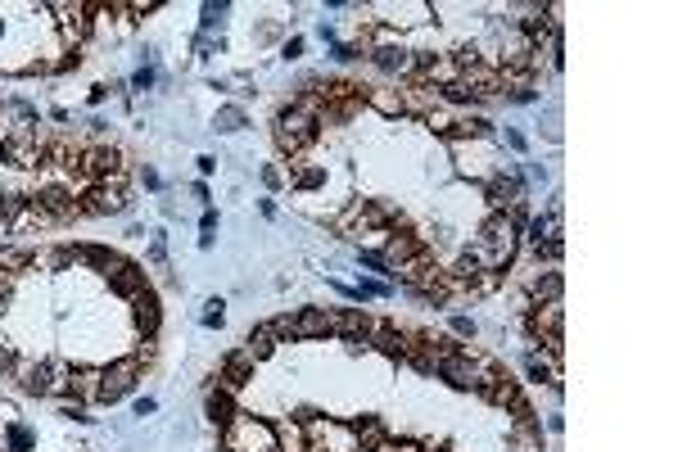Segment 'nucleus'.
Instances as JSON below:
<instances>
[{
  "mask_svg": "<svg viewBox=\"0 0 678 452\" xmlns=\"http://www.w3.org/2000/svg\"><path fill=\"white\" fill-rule=\"evenodd\" d=\"M313 452H317V448H313Z\"/></svg>",
  "mask_w": 678,
  "mask_h": 452,
  "instance_id": "obj_32",
  "label": "nucleus"
},
{
  "mask_svg": "<svg viewBox=\"0 0 678 452\" xmlns=\"http://www.w3.org/2000/svg\"><path fill=\"white\" fill-rule=\"evenodd\" d=\"M136 326H140L145 335H154V330H159V299H154L150 290H145V294H136Z\"/></svg>",
  "mask_w": 678,
  "mask_h": 452,
  "instance_id": "obj_9",
  "label": "nucleus"
},
{
  "mask_svg": "<svg viewBox=\"0 0 678 452\" xmlns=\"http://www.w3.org/2000/svg\"><path fill=\"white\" fill-rule=\"evenodd\" d=\"M41 208L45 213H54V217H64V213H73V204H68V194L59 190V185H54V190H45L41 194Z\"/></svg>",
  "mask_w": 678,
  "mask_h": 452,
  "instance_id": "obj_17",
  "label": "nucleus"
},
{
  "mask_svg": "<svg viewBox=\"0 0 678 452\" xmlns=\"http://www.w3.org/2000/svg\"><path fill=\"white\" fill-rule=\"evenodd\" d=\"M534 294H539V299H547V303H556V299H561V276H556V271H547V276L534 285Z\"/></svg>",
  "mask_w": 678,
  "mask_h": 452,
  "instance_id": "obj_19",
  "label": "nucleus"
},
{
  "mask_svg": "<svg viewBox=\"0 0 678 452\" xmlns=\"http://www.w3.org/2000/svg\"><path fill=\"white\" fill-rule=\"evenodd\" d=\"M529 236H534V245H556L561 240V208L552 204L547 217H534V222H529Z\"/></svg>",
  "mask_w": 678,
  "mask_h": 452,
  "instance_id": "obj_7",
  "label": "nucleus"
},
{
  "mask_svg": "<svg viewBox=\"0 0 678 452\" xmlns=\"http://www.w3.org/2000/svg\"><path fill=\"white\" fill-rule=\"evenodd\" d=\"M204 308H208V313H204V326H222V299H208Z\"/></svg>",
  "mask_w": 678,
  "mask_h": 452,
  "instance_id": "obj_25",
  "label": "nucleus"
},
{
  "mask_svg": "<svg viewBox=\"0 0 678 452\" xmlns=\"http://www.w3.org/2000/svg\"><path fill=\"white\" fill-rule=\"evenodd\" d=\"M488 199H493V204H516V199H520V181H516V177H511V181L497 177V181L488 185Z\"/></svg>",
  "mask_w": 678,
  "mask_h": 452,
  "instance_id": "obj_13",
  "label": "nucleus"
},
{
  "mask_svg": "<svg viewBox=\"0 0 678 452\" xmlns=\"http://www.w3.org/2000/svg\"><path fill=\"white\" fill-rule=\"evenodd\" d=\"M222 14H226V5H204V27H217Z\"/></svg>",
  "mask_w": 678,
  "mask_h": 452,
  "instance_id": "obj_26",
  "label": "nucleus"
},
{
  "mask_svg": "<svg viewBox=\"0 0 678 452\" xmlns=\"http://www.w3.org/2000/svg\"><path fill=\"white\" fill-rule=\"evenodd\" d=\"M299 54H303V41H299V36H294V41H285V59H299Z\"/></svg>",
  "mask_w": 678,
  "mask_h": 452,
  "instance_id": "obj_30",
  "label": "nucleus"
},
{
  "mask_svg": "<svg viewBox=\"0 0 678 452\" xmlns=\"http://www.w3.org/2000/svg\"><path fill=\"white\" fill-rule=\"evenodd\" d=\"M136 376H140V362H136V357H122V362H113L109 371H100L95 398H100V403H118L122 394L136 385Z\"/></svg>",
  "mask_w": 678,
  "mask_h": 452,
  "instance_id": "obj_2",
  "label": "nucleus"
},
{
  "mask_svg": "<svg viewBox=\"0 0 678 452\" xmlns=\"http://www.w3.org/2000/svg\"><path fill=\"white\" fill-rule=\"evenodd\" d=\"M19 208H23V199H19V194H5V199H0V217H14Z\"/></svg>",
  "mask_w": 678,
  "mask_h": 452,
  "instance_id": "obj_27",
  "label": "nucleus"
},
{
  "mask_svg": "<svg viewBox=\"0 0 678 452\" xmlns=\"http://www.w3.org/2000/svg\"><path fill=\"white\" fill-rule=\"evenodd\" d=\"M452 330H457V335H475V321H471V317H452Z\"/></svg>",
  "mask_w": 678,
  "mask_h": 452,
  "instance_id": "obj_29",
  "label": "nucleus"
},
{
  "mask_svg": "<svg viewBox=\"0 0 678 452\" xmlns=\"http://www.w3.org/2000/svg\"><path fill=\"white\" fill-rule=\"evenodd\" d=\"M104 276H109V290L127 294V299H136V294L145 290V271H140L136 262H122V258H113V262L104 267Z\"/></svg>",
  "mask_w": 678,
  "mask_h": 452,
  "instance_id": "obj_6",
  "label": "nucleus"
},
{
  "mask_svg": "<svg viewBox=\"0 0 678 452\" xmlns=\"http://www.w3.org/2000/svg\"><path fill=\"white\" fill-rule=\"evenodd\" d=\"M10 448L14 452H32V434L23 430V425H10Z\"/></svg>",
  "mask_w": 678,
  "mask_h": 452,
  "instance_id": "obj_21",
  "label": "nucleus"
},
{
  "mask_svg": "<svg viewBox=\"0 0 678 452\" xmlns=\"http://www.w3.org/2000/svg\"><path fill=\"white\" fill-rule=\"evenodd\" d=\"M131 87H136V91H150V87H154V73H150V68H140V73H136V82H131Z\"/></svg>",
  "mask_w": 678,
  "mask_h": 452,
  "instance_id": "obj_28",
  "label": "nucleus"
},
{
  "mask_svg": "<svg viewBox=\"0 0 678 452\" xmlns=\"http://www.w3.org/2000/svg\"><path fill=\"white\" fill-rule=\"evenodd\" d=\"M317 185H326V172L321 168H308V172L299 177V190H317Z\"/></svg>",
  "mask_w": 678,
  "mask_h": 452,
  "instance_id": "obj_24",
  "label": "nucleus"
},
{
  "mask_svg": "<svg viewBox=\"0 0 678 452\" xmlns=\"http://www.w3.org/2000/svg\"><path fill=\"white\" fill-rule=\"evenodd\" d=\"M484 249H488V262H493V267H502V262L511 258L516 240H511V222H506V217H488L484 222Z\"/></svg>",
  "mask_w": 678,
  "mask_h": 452,
  "instance_id": "obj_4",
  "label": "nucleus"
},
{
  "mask_svg": "<svg viewBox=\"0 0 678 452\" xmlns=\"http://www.w3.org/2000/svg\"><path fill=\"white\" fill-rule=\"evenodd\" d=\"M525 371H529V376H534V380H552V371H547V362H543V357H539V353H529V357H525Z\"/></svg>",
  "mask_w": 678,
  "mask_h": 452,
  "instance_id": "obj_22",
  "label": "nucleus"
},
{
  "mask_svg": "<svg viewBox=\"0 0 678 452\" xmlns=\"http://www.w3.org/2000/svg\"><path fill=\"white\" fill-rule=\"evenodd\" d=\"M362 267H371V271H380V276H398V271L389 267L385 258H380V253H362Z\"/></svg>",
  "mask_w": 678,
  "mask_h": 452,
  "instance_id": "obj_23",
  "label": "nucleus"
},
{
  "mask_svg": "<svg viewBox=\"0 0 678 452\" xmlns=\"http://www.w3.org/2000/svg\"><path fill=\"white\" fill-rule=\"evenodd\" d=\"M10 366H14V353L10 348H0V371H10Z\"/></svg>",
  "mask_w": 678,
  "mask_h": 452,
  "instance_id": "obj_31",
  "label": "nucleus"
},
{
  "mask_svg": "<svg viewBox=\"0 0 678 452\" xmlns=\"http://www.w3.org/2000/svg\"><path fill=\"white\" fill-rule=\"evenodd\" d=\"M50 385H54V380H50V366H32V376H27V389H32V394H50Z\"/></svg>",
  "mask_w": 678,
  "mask_h": 452,
  "instance_id": "obj_20",
  "label": "nucleus"
},
{
  "mask_svg": "<svg viewBox=\"0 0 678 452\" xmlns=\"http://www.w3.org/2000/svg\"><path fill=\"white\" fill-rule=\"evenodd\" d=\"M208 420H213V425H231V420H236L231 394H208Z\"/></svg>",
  "mask_w": 678,
  "mask_h": 452,
  "instance_id": "obj_12",
  "label": "nucleus"
},
{
  "mask_svg": "<svg viewBox=\"0 0 678 452\" xmlns=\"http://www.w3.org/2000/svg\"><path fill=\"white\" fill-rule=\"evenodd\" d=\"M376 344H380V353H389V357H403V335H394V326H380V335H376Z\"/></svg>",
  "mask_w": 678,
  "mask_h": 452,
  "instance_id": "obj_18",
  "label": "nucleus"
},
{
  "mask_svg": "<svg viewBox=\"0 0 678 452\" xmlns=\"http://www.w3.org/2000/svg\"><path fill=\"white\" fill-rule=\"evenodd\" d=\"M271 326H276V335H290V339H321V335L330 330L321 308H303V313L280 317V321H271Z\"/></svg>",
  "mask_w": 678,
  "mask_h": 452,
  "instance_id": "obj_3",
  "label": "nucleus"
},
{
  "mask_svg": "<svg viewBox=\"0 0 678 452\" xmlns=\"http://www.w3.org/2000/svg\"><path fill=\"white\" fill-rule=\"evenodd\" d=\"M326 326H330L339 339H348V344H362L366 335H371V321H366V313H357V308H335V313L326 317Z\"/></svg>",
  "mask_w": 678,
  "mask_h": 452,
  "instance_id": "obj_5",
  "label": "nucleus"
},
{
  "mask_svg": "<svg viewBox=\"0 0 678 452\" xmlns=\"http://www.w3.org/2000/svg\"><path fill=\"white\" fill-rule=\"evenodd\" d=\"M271 348H276V326H258V330H249V348L245 353L258 362V357H267Z\"/></svg>",
  "mask_w": 678,
  "mask_h": 452,
  "instance_id": "obj_10",
  "label": "nucleus"
},
{
  "mask_svg": "<svg viewBox=\"0 0 678 452\" xmlns=\"http://www.w3.org/2000/svg\"><path fill=\"white\" fill-rule=\"evenodd\" d=\"M113 163H118V154H113V150H91L87 154V163H82V168H87V172H113Z\"/></svg>",
  "mask_w": 678,
  "mask_h": 452,
  "instance_id": "obj_16",
  "label": "nucleus"
},
{
  "mask_svg": "<svg viewBox=\"0 0 678 452\" xmlns=\"http://www.w3.org/2000/svg\"><path fill=\"white\" fill-rule=\"evenodd\" d=\"M376 64L385 68V73H394V68H407V50H403V45H385V50H376Z\"/></svg>",
  "mask_w": 678,
  "mask_h": 452,
  "instance_id": "obj_15",
  "label": "nucleus"
},
{
  "mask_svg": "<svg viewBox=\"0 0 678 452\" xmlns=\"http://www.w3.org/2000/svg\"><path fill=\"white\" fill-rule=\"evenodd\" d=\"M122 208H127L122 185H100V190H91V213H122Z\"/></svg>",
  "mask_w": 678,
  "mask_h": 452,
  "instance_id": "obj_8",
  "label": "nucleus"
},
{
  "mask_svg": "<svg viewBox=\"0 0 678 452\" xmlns=\"http://www.w3.org/2000/svg\"><path fill=\"white\" fill-rule=\"evenodd\" d=\"M222 371H226L231 385H249V380H253V357H249V353H231Z\"/></svg>",
  "mask_w": 678,
  "mask_h": 452,
  "instance_id": "obj_11",
  "label": "nucleus"
},
{
  "mask_svg": "<svg viewBox=\"0 0 678 452\" xmlns=\"http://www.w3.org/2000/svg\"><path fill=\"white\" fill-rule=\"evenodd\" d=\"M213 127H217V131H240V127H245V109H240V104H226V109H217Z\"/></svg>",
  "mask_w": 678,
  "mask_h": 452,
  "instance_id": "obj_14",
  "label": "nucleus"
},
{
  "mask_svg": "<svg viewBox=\"0 0 678 452\" xmlns=\"http://www.w3.org/2000/svg\"><path fill=\"white\" fill-rule=\"evenodd\" d=\"M313 136H317L313 104H294L290 113H280V118H276V140H280V150H299V145H308Z\"/></svg>",
  "mask_w": 678,
  "mask_h": 452,
  "instance_id": "obj_1",
  "label": "nucleus"
}]
</instances>
